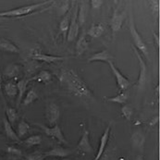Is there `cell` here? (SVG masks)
<instances>
[{
    "label": "cell",
    "mask_w": 160,
    "mask_h": 160,
    "mask_svg": "<svg viewBox=\"0 0 160 160\" xmlns=\"http://www.w3.org/2000/svg\"><path fill=\"white\" fill-rule=\"evenodd\" d=\"M60 81L62 84L74 95L85 98L92 96V91L89 87L72 69L63 71L60 76Z\"/></svg>",
    "instance_id": "6da1fadb"
},
{
    "label": "cell",
    "mask_w": 160,
    "mask_h": 160,
    "mask_svg": "<svg viewBox=\"0 0 160 160\" xmlns=\"http://www.w3.org/2000/svg\"><path fill=\"white\" fill-rule=\"evenodd\" d=\"M50 3H54L53 1L49 0V1H44L41 3H37V4H32V5H29V6H23V7H19L10 10H7V11H2L0 12V18L2 19H7V18H20L26 16L28 14L33 13L35 11H37L39 8L49 5Z\"/></svg>",
    "instance_id": "7a4b0ae2"
},
{
    "label": "cell",
    "mask_w": 160,
    "mask_h": 160,
    "mask_svg": "<svg viewBox=\"0 0 160 160\" xmlns=\"http://www.w3.org/2000/svg\"><path fill=\"white\" fill-rule=\"evenodd\" d=\"M130 32H131V34H132V37L133 39V42H134V45H135V48L139 49L142 54L147 58H148V56H149V53H148V48L145 45V43L142 41V37L140 36L139 32H137V29L135 27V24H134V21L132 19V16L131 15V18H130Z\"/></svg>",
    "instance_id": "3957f363"
},
{
    "label": "cell",
    "mask_w": 160,
    "mask_h": 160,
    "mask_svg": "<svg viewBox=\"0 0 160 160\" xmlns=\"http://www.w3.org/2000/svg\"><path fill=\"white\" fill-rule=\"evenodd\" d=\"M60 118V110L58 106L54 102L47 103L46 108V118L50 124V126H54L57 124L58 120Z\"/></svg>",
    "instance_id": "277c9868"
},
{
    "label": "cell",
    "mask_w": 160,
    "mask_h": 160,
    "mask_svg": "<svg viewBox=\"0 0 160 160\" xmlns=\"http://www.w3.org/2000/svg\"><path fill=\"white\" fill-rule=\"evenodd\" d=\"M39 126L45 131V132H46L47 136L57 140L60 143H64V144L68 143L66 138H65L63 132H62L61 128L58 124H56V125H54L52 127H47V126H44V125H39Z\"/></svg>",
    "instance_id": "5b68a950"
},
{
    "label": "cell",
    "mask_w": 160,
    "mask_h": 160,
    "mask_svg": "<svg viewBox=\"0 0 160 160\" xmlns=\"http://www.w3.org/2000/svg\"><path fill=\"white\" fill-rule=\"evenodd\" d=\"M108 63L110 67L112 73L114 74L116 81H117V84L118 86V89L120 91H126L129 88V86L131 85V82L118 69V68L115 66L112 61H108Z\"/></svg>",
    "instance_id": "8992f818"
},
{
    "label": "cell",
    "mask_w": 160,
    "mask_h": 160,
    "mask_svg": "<svg viewBox=\"0 0 160 160\" xmlns=\"http://www.w3.org/2000/svg\"><path fill=\"white\" fill-rule=\"evenodd\" d=\"M77 11H78V5H76L75 8L72 9L69 27L68 30V33H67L68 42H72L73 40H75V38L79 34V24H78V21H77Z\"/></svg>",
    "instance_id": "52a82bcc"
},
{
    "label": "cell",
    "mask_w": 160,
    "mask_h": 160,
    "mask_svg": "<svg viewBox=\"0 0 160 160\" xmlns=\"http://www.w3.org/2000/svg\"><path fill=\"white\" fill-rule=\"evenodd\" d=\"M125 16H126V13H125L124 8H122L119 6L115 8L113 16L111 19V29L114 33L121 29V26L125 20Z\"/></svg>",
    "instance_id": "ba28073f"
},
{
    "label": "cell",
    "mask_w": 160,
    "mask_h": 160,
    "mask_svg": "<svg viewBox=\"0 0 160 160\" xmlns=\"http://www.w3.org/2000/svg\"><path fill=\"white\" fill-rule=\"evenodd\" d=\"M90 134L89 132L86 129H83V132L82 134V137L80 139L78 144H77V150L84 153V154H92L93 153V148L90 142Z\"/></svg>",
    "instance_id": "9c48e42d"
},
{
    "label": "cell",
    "mask_w": 160,
    "mask_h": 160,
    "mask_svg": "<svg viewBox=\"0 0 160 160\" xmlns=\"http://www.w3.org/2000/svg\"><path fill=\"white\" fill-rule=\"evenodd\" d=\"M133 48V52L135 53L136 57H137L138 62H139V68H140V73H139V77H138V86L139 88H142L144 83H145V81H146V64L144 63L141 54L138 52V50L134 47L132 46Z\"/></svg>",
    "instance_id": "30bf717a"
},
{
    "label": "cell",
    "mask_w": 160,
    "mask_h": 160,
    "mask_svg": "<svg viewBox=\"0 0 160 160\" xmlns=\"http://www.w3.org/2000/svg\"><path fill=\"white\" fill-rule=\"evenodd\" d=\"M30 58L36 60V61H40V62H46V63H56L58 61H62L64 60L66 58L64 57H58V56H51V55H46L43 53H39V52H32L30 55Z\"/></svg>",
    "instance_id": "8fae6325"
},
{
    "label": "cell",
    "mask_w": 160,
    "mask_h": 160,
    "mask_svg": "<svg viewBox=\"0 0 160 160\" xmlns=\"http://www.w3.org/2000/svg\"><path fill=\"white\" fill-rule=\"evenodd\" d=\"M110 129H111V125H108L107 127V129L105 130V132H103L102 136L100 138V143H99L98 151H97L93 160H100V158L103 157L104 152H105L106 147H107V144H108V139H109V135H110Z\"/></svg>",
    "instance_id": "7c38bea8"
},
{
    "label": "cell",
    "mask_w": 160,
    "mask_h": 160,
    "mask_svg": "<svg viewBox=\"0 0 160 160\" xmlns=\"http://www.w3.org/2000/svg\"><path fill=\"white\" fill-rule=\"evenodd\" d=\"M112 59H113V56L108 50H103V51H100L98 53L92 55L88 58V61L89 62H94V61L108 62V61H112Z\"/></svg>",
    "instance_id": "4fadbf2b"
},
{
    "label": "cell",
    "mask_w": 160,
    "mask_h": 160,
    "mask_svg": "<svg viewBox=\"0 0 160 160\" xmlns=\"http://www.w3.org/2000/svg\"><path fill=\"white\" fill-rule=\"evenodd\" d=\"M71 150L65 149L63 147H55L53 149L48 150L45 153V158L46 157H55V158H67L71 154Z\"/></svg>",
    "instance_id": "5bb4252c"
},
{
    "label": "cell",
    "mask_w": 160,
    "mask_h": 160,
    "mask_svg": "<svg viewBox=\"0 0 160 160\" xmlns=\"http://www.w3.org/2000/svg\"><path fill=\"white\" fill-rule=\"evenodd\" d=\"M30 82L29 79H22V80H20L16 85H17V89H18V97H17V107H19L21 105V103L22 102L23 95L26 93L27 91V85L28 83Z\"/></svg>",
    "instance_id": "9a60e30c"
},
{
    "label": "cell",
    "mask_w": 160,
    "mask_h": 160,
    "mask_svg": "<svg viewBox=\"0 0 160 160\" xmlns=\"http://www.w3.org/2000/svg\"><path fill=\"white\" fill-rule=\"evenodd\" d=\"M89 46V42L87 41L86 39V35L84 32H82L81 34V36L79 37L77 43H76V47H75V50H76V55L77 56H81L82 54H83L87 48Z\"/></svg>",
    "instance_id": "2e32d148"
},
{
    "label": "cell",
    "mask_w": 160,
    "mask_h": 160,
    "mask_svg": "<svg viewBox=\"0 0 160 160\" xmlns=\"http://www.w3.org/2000/svg\"><path fill=\"white\" fill-rule=\"evenodd\" d=\"M21 73V68L18 64H9L4 69V76L8 79H16Z\"/></svg>",
    "instance_id": "e0dca14e"
},
{
    "label": "cell",
    "mask_w": 160,
    "mask_h": 160,
    "mask_svg": "<svg viewBox=\"0 0 160 160\" xmlns=\"http://www.w3.org/2000/svg\"><path fill=\"white\" fill-rule=\"evenodd\" d=\"M0 50L5 51V52H9V53H19L20 52V48L16 46L15 44H13L11 41L5 39V38H1L0 39Z\"/></svg>",
    "instance_id": "ac0fdd59"
},
{
    "label": "cell",
    "mask_w": 160,
    "mask_h": 160,
    "mask_svg": "<svg viewBox=\"0 0 160 160\" xmlns=\"http://www.w3.org/2000/svg\"><path fill=\"white\" fill-rule=\"evenodd\" d=\"M3 125H4V130H5L7 137L13 142H20V138L18 137L16 132L12 128V125L8 121L6 118H3Z\"/></svg>",
    "instance_id": "d6986e66"
},
{
    "label": "cell",
    "mask_w": 160,
    "mask_h": 160,
    "mask_svg": "<svg viewBox=\"0 0 160 160\" xmlns=\"http://www.w3.org/2000/svg\"><path fill=\"white\" fill-rule=\"evenodd\" d=\"M132 142L134 148L139 149L140 151H142L145 142V137L141 132H135L132 136Z\"/></svg>",
    "instance_id": "ffe728a7"
},
{
    "label": "cell",
    "mask_w": 160,
    "mask_h": 160,
    "mask_svg": "<svg viewBox=\"0 0 160 160\" xmlns=\"http://www.w3.org/2000/svg\"><path fill=\"white\" fill-rule=\"evenodd\" d=\"M105 30H106V28L103 23H95V24H92L90 27L87 33L89 36H91L92 38H98L104 33Z\"/></svg>",
    "instance_id": "44dd1931"
},
{
    "label": "cell",
    "mask_w": 160,
    "mask_h": 160,
    "mask_svg": "<svg viewBox=\"0 0 160 160\" xmlns=\"http://www.w3.org/2000/svg\"><path fill=\"white\" fill-rule=\"evenodd\" d=\"M71 13L72 10H69L63 17V19L61 20V22L59 23V32L64 35V37H67V33H68V30L69 27V22H70V18H71Z\"/></svg>",
    "instance_id": "7402d4cb"
},
{
    "label": "cell",
    "mask_w": 160,
    "mask_h": 160,
    "mask_svg": "<svg viewBox=\"0 0 160 160\" xmlns=\"http://www.w3.org/2000/svg\"><path fill=\"white\" fill-rule=\"evenodd\" d=\"M51 80H52V74L48 70H41L35 76L29 79L30 82L36 81V82H46V83L51 82Z\"/></svg>",
    "instance_id": "603a6c76"
},
{
    "label": "cell",
    "mask_w": 160,
    "mask_h": 160,
    "mask_svg": "<svg viewBox=\"0 0 160 160\" xmlns=\"http://www.w3.org/2000/svg\"><path fill=\"white\" fill-rule=\"evenodd\" d=\"M87 11H88V6L85 2H82L80 5V7H78V11H77V21L79 26L84 24L85 22Z\"/></svg>",
    "instance_id": "cb8c5ba5"
},
{
    "label": "cell",
    "mask_w": 160,
    "mask_h": 160,
    "mask_svg": "<svg viewBox=\"0 0 160 160\" xmlns=\"http://www.w3.org/2000/svg\"><path fill=\"white\" fill-rule=\"evenodd\" d=\"M4 92L6 95L9 98H14L18 95V89L17 85L13 82H8L4 85Z\"/></svg>",
    "instance_id": "d4e9b609"
},
{
    "label": "cell",
    "mask_w": 160,
    "mask_h": 160,
    "mask_svg": "<svg viewBox=\"0 0 160 160\" xmlns=\"http://www.w3.org/2000/svg\"><path fill=\"white\" fill-rule=\"evenodd\" d=\"M130 92L128 90L126 91H122L119 92L118 94H117L116 96L113 97H108V102H112V103H117V104H124L127 102L128 98H129Z\"/></svg>",
    "instance_id": "484cf974"
},
{
    "label": "cell",
    "mask_w": 160,
    "mask_h": 160,
    "mask_svg": "<svg viewBox=\"0 0 160 160\" xmlns=\"http://www.w3.org/2000/svg\"><path fill=\"white\" fill-rule=\"evenodd\" d=\"M37 99H38L37 92H36V91L33 88H32V89H30L29 91L25 93V97L23 98L22 102V106L28 107L29 105H31L32 103H33Z\"/></svg>",
    "instance_id": "4316f807"
},
{
    "label": "cell",
    "mask_w": 160,
    "mask_h": 160,
    "mask_svg": "<svg viewBox=\"0 0 160 160\" xmlns=\"http://www.w3.org/2000/svg\"><path fill=\"white\" fill-rule=\"evenodd\" d=\"M31 127L25 119H22L17 127V135L19 138L24 137L30 131Z\"/></svg>",
    "instance_id": "83f0119b"
},
{
    "label": "cell",
    "mask_w": 160,
    "mask_h": 160,
    "mask_svg": "<svg viewBox=\"0 0 160 160\" xmlns=\"http://www.w3.org/2000/svg\"><path fill=\"white\" fill-rule=\"evenodd\" d=\"M6 116H7L6 118L8 119V121L11 125H13L16 122V120L18 119V118H19V115H18L17 110L15 108H9V107L6 108Z\"/></svg>",
    "instance_id": "f1b7e54d"
},
{
    "label": "cell",
    "mask_w": 160,
    "mask_h": 160,
    "mask_svg": "<svg viewBox=\"0 0 160 160\" xmlns=\"http://www.w3.org/2000/svg\"><path fill=\"white\" fill-rule=\"evenodd\" d=\"M23 142L27 145V146H35L38 145L42 142V136L38 135V134H34V135H31L28 138H26Z\"/></svg>",
    "instance_id": "f546056e"
},
{
    "label": "cell",
    "mask_w": 160,
    "mask_h": 160,
    "mask_svg": "<svg viewBox=\"0 0 160 160\" xmlns=\"http://www.w3.org/2000/svg\"><path fill=\"white\" fill-rule=\"evenodd\" d=\"M6 152L12 158H19L21 157H22V152L21 149L15 147V146H8L7 149H6Z\"/></svg>",
    "instance_id": "4dcf8cb0"
},
{
    "label": "cell",
    "mask_w": 160,
    "mask_h": 160,
    "mask_svg": "<svg viewBox=\"0 0 160 160\" xmlns=\"http://www.w3.org/2000/svg\"><path fill=\"white\" fill-rule=\"evenodd\" d=\"M121 114L122 116L127 119V120H131L132 119V117L133 115V109L132 107L126 105V106H123L121 108Z\"/></svg>",
    "instance_id": "1f68e13d"
},
{
    "label": "cell",
    "mask_w": 160,
    "mask_h": 160,
    "mask_svg": "<svg viewBox=\"0 0 160 160\" xmlns=\"http://www.w3.org/2000/svg\"><path fill=\"white\" fill-rule=\"evenodd\" d=\"M26 160H44L45 154H43L40 151H35L28 156H26Z\"/></svg>",
    "instance_id": "d6a6232c"
},
{
    "label": "cell",
    "mask_w": 160,
    "mask_h": 160,
    "mask_svg": "<svg viewBox=\"0 0 160 160\" xmlns=\"http://www.w3.org/2000/svg\"><path fill=\"white\" fill-rule=\"evenodd\" d=\"M69 1H66V2H64L63 4L60 5V8H59V15H60V16L65 15V14L69 11Z\"/></svg>",
    "instance_id": "836d02e7"
},
{
    "label": "cell",
    "mask_w": 160,
    "mask_h": 160,
    "mask_svg": "<svg viewBox=\"0 0 160 160\" xmlns=\"http://www.w3.org/2000/svg\"><path fill=\"white\" fill-rule=\"evenodd\" d=\"M90 3H91L92 8H94V9H96V8H99L103 5L104 1L103 0H92Z\"/></svg>",
    "instance_id": "e575fe53"
},
{
    "label": "cell",
    "mask_w": 160,
    "mask_h": 160,
    "mask_svg": "<svg viewBox=\"0 0 160 160\" xmlns=\"http://www.w3.org/2000/svg\"><path fill=\"white\" fill-rule=\"evenodd\" d=\"M158 122V116H156V117H154L153 118V119L150 121V123H149V125L150 126H155V125H157V123Z\"/></svg>",
    "instance_id": "d590c367"
},
{
    "label": "cell",
    "mask_w": 160,
    "mask_h": 160,
    "mask_svg": "<svg viewBox=\"0 0 160 160\" xmlns=\"http://www.w3.org/2000/svg\"><path fill=\"white\" fill-rule=\"evenodd\" d=\"M154 37H155L156 42L158 43V46L159 47V37H158V35H157V33H156V32H154Z\"/></svg>",
    "instance_id": "8d00e7d4"
},
{
    "label": "cell",
    "mask_w": 160,
    "mask_h": 160,
    "mask_svg": "<svg viewBox=\"0 0 160 160\" xmlns=\"http://www.w3.org/2000/svg\"><path fill=\"white\" fill-rule=\"evenodd\" d=\"M2 91V76H1V73H0V92Z\"/></svg>",
    "instance_id": "74e56055"
},
{
    "label": "cell",
    "mask_w": 160,
    "mask_h": 160,
    "mask_svg": "<svg viewBox=\"0 0 160 160\" xmlns=\"http://www.w3.org/2000/svg\"><path fill=\"white\" fill-rule=\"evenodd\" d=\"M136 160H143V158H142V157L140 156V157H138L137 158H136Z\"/></svg>",
    "instance_id": "f35d334b"
},
{
    "label": "cell",
    "mask_w": 160,
    "mask_h": 160,
    "mask_svg": "<svg viewBox=\"0 0 160 160\" xmlns=\"http://www.w3.org/2000/svg\"><path fill=\"white\" fill-rule=\"evenodd\" d=\"M2 22H3V19H2V18H0V23Z\"/></svg>",
    "instance_id": "ab89813d"
}]
</instances>
